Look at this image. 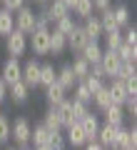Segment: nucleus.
<instances>
[{
	"mask_svg": "<svg viewBox=\"0 0 137 150\" xmlns=\"http://www.w3.org/2000/svg\"><path fill=\"white\" fill-rule=\"evenodd\" d=\"M27 48L32 50L35 58H45V55H50V30L35 28V30L27 35Z\"/></svg>",
	"mask_w": 137,
	"mask_h": 150,
	"instance_id": "nucleus-1",
	"label": "nucleus"
},
{
	"mask_svg": "<svg viewBox=\"0 0 137 150\" xmlns=\"http://www.w3.org/2000/svg\"><path fill=\"white\" fill-rule=\"evenodd\" d=\"M30 133H32V125H30V120H27L25 115H20V118H15L10 123V140L18 148L30 145Z\"/></svg>",
	"mask_w": 137,
	"mask_h": 150,
	"instance_id": "nucleus-2",
	"label": "nucleus"
},
{
	"mask_svg": "<svg viewBox=\"0 0 137 150\" xmlns=\"http://www.w3.org/2000/svg\"><path fill=\"white\" fill-rule=\"evenodd\" d=\"M13 20H15V30H20L22 35H30V33L35 30V10H32L27 3L20 10L13 13Z\"/></svg>",
	"mask_w": 137,
	"mask_h": 150,
	"instance_id": "nucleus-3",
	"label": "nucleus"
},
{
	"mask_svg": "<svg viewBox=\"0 0 137 150\" xmlns=\"http://www.w3.org/2000/svg\"><path fill=\"white\" fill-rule=\"evenodd\" d=\"M5 50L10 58H18L20 60L22 55L27 53V35H22L20 30H13L10 35L5 38Z\"/></svg>",
	"mask_w": 137,
	"mask_h": 150,
	"instance_id": "nucleus-4",
	"label": "nucleus"
},
{
	"mask_svg": "<svg viewBox=\"0 0 137 150\" xmlns=\"http://www.w3.org/2000/svg\"><path fill=\"white\" fill-rule=\"evenodd\" d=\"M22 83H25L27 88H40V63H37L35 58H27L25 63H22Z\"/></svg>",
	"mask_w": 137,
	"mask_h": 150,
	"instance_id": "nucleus-5",
	"label": "nucleus"
},
{
	"mask_svg": "<svg viewBox=\"0 0 137 150\" xmlns=\"http://www.w3.org/2000/svg\"><path fill=\"white\" fill-rule=\"evenodd\" d=\"M0 78L5 80V85L18 83L22 78V63L18 58H8L5 63H3V68H0Z\"/></svg>",
	"mask_w": 137,
	"mask_h": 150,
	"instance_id": "nucleus-6",
	"label": "nucleus"
},
{
	"mask_svg": "<svg viewBox=\"0 0 137 150\" xmlns=\"http://www.w3.org/2000/svg\"><path fill=\"white\" fill-rule=\"evenodd\" d=\"M115 150H137V130L135 128H117V145Z\"/></svg>",
	"mask_w": 137,
	"mask_h": 150,
	"instance_id": "nucleus-7",
	"label": "nucleus"
},
{
	"mask_svg": "<svg viewBox=\"0 0 137 150\" xmlns=\"http://www.w3.org/2000/svg\"><path fill=\"white\" fill-rule=\"evenodd\" d=\"M120 63H122V60L117 58V53H115V50H105V48H102L100 68H102V73H105V78H107V80H112V78H115V73H117V68H120Z\"/></svg>",
	"mask_w": 137,
	"mask_h": 150,
	"instance_id": "nucleus-8",
	"label": "nucleus"
},
{
	"mask_svg": "<svg viewBox=\"0 0 137 150\" xmlns=\"http://www.w3.org/2000/svg\"><path fill=\"white\" fill-rule=\"evenodd\" d=\"M95 140L105 150H115V145H117V128H112V125H107V123H100V130H97Z\"/></svg>",
	"mask_w": 137,
	"mask_h": 150,
	"instance_id": "nucleus-9",
	"label": "nucleus"
},
{
	"mask_svg": "<svg viewBox=\"0 0 137 150\" xmlns=\"http://www.w3.org/2000/svg\"><path fill=\"white\" fill-rule=\"evenodd\" d=\"M82 30L85 35H87L90 43H100V38H102V25H100V18L97 15H90L82 20Z\"/></svg>",
	"mask_w": 137,
	"mask_h": 150,
	"instance_id": "nucleus-10",
	"label": "nucleus"
},
{
	"mask_svg": "<svg viewBox=\"0 0 137 150\" xmlns=\"http://www.w3.org/2000/svg\"><path fill=\"white\" fill-rule=\"evenodd\" d=\"M55 83H58V85L63 88L65 93H70L75 85H77V78H75V73H72V68H70V63H65L63 68L58 70V78H55Z\"/></svg>",
	"mask_w": 137,
	"mask_h": 150,
	"instance_id": "nucleus-11",
	"label": "nucleus"
},
{
	"mask_svg": "<svg viewBox=\"0 0 137 150\" xmlns=\"http://www.w3.org/2000/svg\"><path fill=\"white\" fill-rule=\"evenodd\" d=\"M63 135H65V143L72 145V148H82V145L87 143V138H85V133H82V128H80V123L67 125Z\"/></svg>",
	"mask_w": 137,
	"mask_h": 150,
	"instance_id": "nucleus-12",
	"label": "nucleus"
},
{
	"mask_svg": "<svg viewBox=\"0 0 137 150\" xmlns=\"http://www.w3.org/2000/svg\"><path fill=\"white\" fill-rule=\"evenodd\" d=\"M80 128H82L85 138H87V143H90V140L97 138V130H100V118H97L95 112H87V115L80 120Z\"/></svg>",
	"mask_w": 137,
	"mask_h": 150,
	"instance_id": "nucleus-13",
	"label": "nucleus"
},
{
	"mask_svg": "<svg viewBox=\"0 0 137 150\" xmlns=\"http://www.w3.org/2000/svg\"><path fill=\"white\" fill-rule=\"evenodd\" d=\"M87 43H90V40H87V35H85L82 25H77V28H75V30L67 35V50H72L75 55H77V53H80V50H82Z\"/></svg>",
	"mask_w": 137,
	"mask_h": 150,
	"instance_id": "nucleus-14",
	"label": "nucleus"
},
{
	"mask_svg": "<svg viewBox=\"0 0 137 150\" xmlns=\"http://www.w3.org/2000/svg\"><path fill=\"white\" fill-rule=\"evenodd\" d=\"M105 123L107 125H112V128H122L125 125V110H122V105H115L112 103L110 108H105Z\"/></svg>",
	"mask_w": 137,
	"mask_h": 150,
	"instance_id": "nucleus-15",
	"label": "nucleus"
},
{
	"mask_svg": "<svg viewBox=\"0 0 137 150\" xmlns=\"http://www.w3.org/2000/svg\"><path fill=\"white\" fill-rule=\"evenodd\" d=\"M8 98H10L13 103H18V105H22V103L30 98V88L22 80H18V83H13V85H8Z\"/></svg>",
	"mask_w": 137,
	"mask_h": 150,
	"instance_id": "nucleus-16",
	"label": "nucleus"
},
{
	"mask_svg": "<svg viewBox=\"0 0 137 150\" xmlns=\"http://www.w3.org/2000/svg\"><path fill=\"white\" fill-rule=\"evenodd\" d=\"M65 50H67V38L53 28V30H50V55H53V58H60Z\"/></svg>",
	"mask_w": 137,
	"mask_h": 150,
	"instance_id": "nucleus-17",
	"label": "nucleus"
},
{
	"mask_svg": "<svg viewBox=\"0 0 137 150\" xmlns=\"http://www.w3.org/2000/svg\"><path fill=\"white\" fill-rule=\"evenodd\" d=\"M112 15H115V23H117V28H127L132 23V13H130V5L127 3H120V5H115L112 8Z\"/></svg>",
	"mask_w": 137,
	"mask_h": 150,
	"instance_id": "nucleus-18",
	"label": "nucleus"
},
{
	"mask_svg": "<svg viewBox=\"0 0 137 150\" xmlns=\"http://www.w3.org/2000/svg\"><path fill=\"white\" fill-rule=\"evenodd\" d=\"M45 10H48V15H50V23H58L60 18H65V15H70V10H67V5H65L63 0H50L48 5H45Z\"/></svg>",
	"mask_w": 137,
	"mask_h": 150,
	"instance_id": "nucleus-19",
	"label": "nucleus"
},
{
	"mask_svg": "<svg viewBox=\"0 0 137 150\" xmlns=\"http://www.w3.org/2000/svg\"><path fill=\"white\" fill-rule=\"evenodd\" d=\"M77 55H82L90 65H97V63H100V58H102V45L100 43H87Z\"/></svg>",
	"mask_w": 137,
	"mask_h": 150,
	"instance_id": "nucleus-20",
	"label": "nucleus"
},
{
	"mask_svg": "<svg viewBox=\"0 0 137 150\" xmlns=\"http://www.w3.org/2000/svg\"><path fill=\"white\" fill-rule=\"evenodd\" d=\"M107 90H110V95H112V103H115V105H122V103L127 100V90H125V83H122V80H117V78H112V80H110Z\"/></svg>",
	"mask_w": 137,
	"mask_h": 150,
	"instance_id": "nucleus-21",
	"label": "nucleus"
},
{
	"mask_svg": "<svg viewBox=\"0 0 137 150\" xmlns=\"http://www.w3.org/2000/svg\"><path fill=\"white\" fill-rule=\"evenodd\" d=\"M70 68H72L75 78H77V83H80V80H85V78L90 75V63L82 58V55H75L72 63H70Z\"/></svg>",
	"mask_w": 137,
	"mask_h": 150,
	"instance_id": "nucleus-22",
	"label": "nucleus"
},
{
	"mask_svg": "<svg viewBox=\"0 0 137 150\" xmlns=\"http://www.w3.org/2000/svg\"><path fill=\"white\" fill-rule=\"evenodd\" d=\"M48 140H50V130L45 128V125H42V123L32 125V133H30V143H32V148H35V145H48Z\"/></svg>",
	"mask_w": 137,
	"mask_h": 150,
	"instance_id": "nucleus-23",
	"label": "nucleus"
},
{
	"mask_svg": "<svg viewBox=\"0 0 137 150\" xmlns=\"http://www.w3.org/2000/svg\"><path fill=\"white\" fill-rule=\"evenodd\" d=\"M15 30V20H13V13L0 8V38H8L10 33Z\"/></svg>",
	"mask_w": 137,
	"mask_h": 150,
	"instance_id": "nucleus-24",
	"label": "nucleus"
},
{
	"mask_svg": "<svg viewBox=\"0 0 137 150\" xmlns=\"http://www.w3.org/2000/svg\"><path fill=\"white\" fill-rule=\"evenodd\" d=\"M45 98H48V103L55 108V105H60V103H63L65 98H67V93H65L63 88L58 85V83H53V85H48V88H45Z\"/></svg>",
	"mask_w": 137,
	"mask_h": 150,
	"instance_id": "nucleus-25",
	"label": "nucleus"
},
{
	"mask_svg": "<svg viewBox=\"0 0 137 150\" xmlns=\"http://www.w3.org/2000/svg\"><path fill=\"white\" fill-rule=\"evenodd\" d=\"M55 110H58V115H60V120H63V130L67 128V125H72L75 123V118H72V105H70V100L65 98L60 105H55Z\"/></svg>",
	"mask_w": 137,
	"mask_h": 150,
	"instance_id": "nucleus-26",
	"label": "nucleus"
},
{
	"mask_svg": "<svg viewBox=\"0 0 137 150\" xmlns=\"http://www.w3.org/2000/svg\"><path fill=\"white\" fill-rule=\"evenodd\" d=\"M55 78H58V70L53 68V63H42V65H40V88L53 85Z\"/></svg>",
	"mask_w": 137,
	"mask_h": 150,
	"instance_id": "nucleus-27",
	"label": "nucleus"
},
{
	"mask_svg": "<svg viewBox=\"0 0 137 150\" xmlns=\"http://www.w3.org/2000/svg\"><path fill=\"white\" fill-rule=\"evenodd\" d=\"M70 13H75V18H80V20H85V18L95 15V8H92V0H77L75 3V8Z\"/></svg>",
	"mask_w": 137,
	"mask_h": 150,
	"instance_id": "nucleus-28",
	"label": "nucleus"
},
{
	"mask_svg": "<svg viewBox=\"0 0 137 150\" xmlns=\"http://www.w3.org/2000/svg\"><path fill=\"white\" fill-rule=\"evenodd\" d=\"M115 53H117V58H120L122 63H137V48H132V45H127V43H120L115 48Z\"/></svg>",
	"mask_w": 137,
	"mask_h": 150,
	"instance_id": "nucleus-29",
	"label": "nucleus"
},
{
	"mask_svg": "<svg viewBox=\"0 0 137 150\" xmlns=\"http://www.w3.org/2000/svg\"><path fill=\"white\" fill-rule=\"evenodd\" d=\"M42 125L48 130H63V120H60V115H58V110H55L53 105L48 108V112H45V118H42Z\"/></svg>",
	"mask_w": 137,
	"mask_h": 150,
	"instance_id": "nucleus-30",
	"label": "nucleus"
},
{
	"mask_svg": "<svg viewBox=\"0 0 137 150\" xmlns=\"http://www.w3.org/2000/svg\"><path fill=\"white\" fill-rule=\"evenodd\" d=\"M92 103H95L100 110H105V108H110V105H112V95H110V90H107V85H102L100 90L92 95Z\"/></svg>",
	"mask_w": 137,
	"mask_h": 150,
	"instance_id": "nucleus-31",
	"label": "nucleus"
},
{
	"mask_svg": "<svg viewBox=\"0 0 137 150\" xmlns=\"http://www.w3.org/2000/svg\"><path fill=\"white\" fill-rule=\"evenodd\" d=\"M100 40H105V45H102L105 50H115L117 45L122 43V30H110V33H102V38H100Z\"/></svg>",
	"mask_w": 137,
	"mask_h": 150,
	"instance_id": "nucleus-32",
	"label": "nucleus"
},
{
	"mask_svg": "<svg viewBox=\"0 0 137 150\" xmlns=\"http://www.w3.org/2000/svg\"><path fill=\"white\" fill-rule=\"evenodd\" d=\"M100 25H102V33H110V30H120L115 23V15H112V8H107V10H102L100 15Z\"/></svg>",
	"mask_w": 137,
	"mask_h": 150,
	"instance_id": "nucleus-33",
	"label": "nucleus"
},
{
	"mask_svg": "<svg viewBox=\"0 0 137 150\" xmlns=\"http://www.w3.org/2000/svg\"><path fill=\"white\" fill-rule=\"evenodd\" d=\"M75 28H77V23H75V18H72V15H65V18H60V20L55 23V30H58V33H63L65 38H67L70 33L75 30Z\"/></svg>",
	"mask_w": 137,
	"mask_h": 150,
	"instance_id": "nucleus-34",
	"label": "nucleus"
},
{
	"mask_svg": "<svg viewBox=\"0 0 137 150\" xmlns=\"http://www.w3.org/2000/svg\"><path fill=\"white\" fill-rule=\"evenodd\" d=\"M72 100H80V103H85V105L92 103V93L85 88V83H77V85L72 88Z\"/></svg>",
	"mask_w": 137,
	"mask_h": 150,
	"instance_id": "nucleus-35",
	"label": "nucleus"
},
{
	"mask_svg": "<svg viewBox=\"0 0 137 150\" xmlns=\"http://www.w3.org/2000/svg\"><path fill=\"white\" fill-rule=\"evenodd\" d=\"M48 148H50V150H65V148H67V143H65V135H63V130H50Z\"/></svg>",
	"mask_w": 137,
	"mask_h": 150,
	"instance_id": "nucleus-36",
	"label": "nucleus"
},
{
	"mask_svg": "<svg viewBox=\"0 0 137 150\" xmlns=\"http://www.w3.org/2000/svg\"><path fill=\"white\" fill-rule=\"evenodd\" d=\"M132 75H137L135 63H120V68H117L115 78H117V80H127V78H132Z\"/></svg>",
	"mask_w": 137,
	"mask_h": 150,
	"instance_id": "nucleus-37",
	"label": "nucleus"
},
{
	"mask_svg": "<svg viewBox=\"0 0 137 150\" xmlns=\"http://www.w3.org/2000/svg\"><path fill=\"white\" fill-rule=\"evenodd\" d=\"M70 105H72V118H75V123H80V120L90 112V108L85 105V103H80V100H70Z\"/></svg>",
	"mask_w": 137,
	"mask_h": 150,
	"instance_id": "nucleus-38",
	"label": "nucleus"
},
{
	"mask_svg": "<svg viewBox=\"0 0 137 150\" xmlns=\"http://www.w3.org/2000/svg\"><path fill=\"white\" fill-rule=\"evenodd\" d=\"M10 143V120L5 115H0V145Z\"/></svg>",
	"mask_w": 137,
	"mask_h": 150,
	"instance_id": "nucleus-39",
	"label": "nucleus"
},
{
	"mask_svg": "<svg viewBox=\"0 0 137 150\" xmlns=\"http://www.w3.org/2000/svg\"><path fill=\"white\" fill-rule=\"evenodd\" d=\"M80 83H85V88H87L92 95H95V93L105 85V80H100V78H95V75H87V78H85V80H80Z\"/></svg>",
	"mask_w": 137,
	"mask_h": 150,
	"instance_id": "nucleus-40",
	"label": "nucleus"
},
{
	"mask_svg": "<svg viewBox=\"0 0 137 150\" xmlns=\"http://www.w3.org/2000/svg\"><path fill=\"white\" fill-rule=\"evenodd\" d=\"M122 43L137 48V30H135V25H127L125 28V33H122Z\"/></svg>",
	"mask_w": 137,
	"mask_h": 150,
	"instance_id": "nucleus-41",
	"label": "nucleus"
},
{
	"mask_svg": "<svg viewBox=\"0 0 137 150\" xmlns=\"http://www.w3.org/2000/svg\"><path fill=\"white\" fill-rule=\"evenodd\" d=\"M122 110H125V115H132L135 118L137 115V95H127V100L122 103Z\"/></svg>",
	"mask_w": 137,
	"mask_h": 150,
	"instance_id": "nucleus-42",
	"label": "nucleus"
},
{
	"mask_svg": "<svg viewBox=\"0 0 137 150\" xmlns=\"http://www.w3.org/2000/svg\"><path fill=\"white\" fill-rule=\"evenodd\" d=\"M0 5L5 8V10H10V13H15V10H20V8L25 5V0H0Z\"/></svg>",
	"mask_w": 137,
	"mask_h": 150,
	"instance_id": "nucleus-43",
	"label": "nucleus"
},
{
	"mask_svg": "<svg viewBox=\"0 0 137 150\" xmlns=\"http://www.w3.org/2000/svg\"><path fill=\"white\" fill-rule=\"evenodd\" d=\"M122 83H125L127 95H137V75H132V78H127V80H122Z\"/></svg>",
	"mask_w": 137,
	"mask_h": 150,
	"instance_id": "nucleus-44",
	"label": "nucleus"
},
{
	"mask_svg": "<svg viewBox=\"0 0 137 150\" xmlns=\"http://www.w3.org/2000/svg\"><path fill=\"white\" fill-rule=\"evenodd\" d=\"M92 8H95V13H102L107 8H112V0H92Z\"/></svg>",
	"mask_w": 137,
	"mask_h": 150,
	"instance_id": "nucleus-45",
	"label": "nucleus"
},
{
	"mask_svg": "<svg viewBox=\"0 0 137 150\" xmlns=\"http://www.w3.org/2000/svg\"><path fill=\"white\" fill-rule=\"evenodd\" d=\"M8 100V85H5V80L0 78V103H5Z\"/></svg>",
	"mask_w": 137,
	"mask_h": 150,
	"instance_id": "nucleus-46",
	"label": "nucleus"
},
{
	"mask_svg": "<svg viewBox=\"0 0 137 150\" xmlns=\"http://www.w3.org/2000/svg\"><path fill=\"white\" fill-rule=\"evenodd\" d=\"M82 148H85V150H105L100 143H97V140H90V143H85Z\"/></svg>",
	"mask_w": 137,
	"mask_h": 150,
	"instance_id": "nucleus-47",
	"label": "nucleus"
},
{
	"mask_svg": "<svg viewBox=\"0 0 137 150\" xmlns=\"http://www.w3.org/2000/svg\"><path fill=\"white\" fill-rule=\"evenodd\" d=\"M63 3H65V5H67V10H72V8H75V3H77V0H63Z\"/></svg>",
	"mask_w": 137,
	"mask_h": 150,
	"instance_id": "nucleus-48",
	"label": "nucleus"
},
{
	"mask_svg": "<svg viewBox=\"0 0 137 150\" xmlns=\"http://www.w3.org/2000/svg\"><path fill=\"white\" fill-rule=\"evenodd\" d=\"M32 3H37V5H40V8H42V5H48L50 0H32Z\"/></svg>",
	"mask_w": 137,
	"mask_h": 150,
	"instance_id": "nucleus-49",
	"label": "nucleus"
},
{
	"mask_svg": "<svg viewBox=\"0 0 137 150\" xmlns=\"http://www.w3.org/2000/svg\"><path fill=\"white\" fill-rule=\"evenodd\" d=\"M32 150H50V148H48V145H35Z\"/></svg>",
	"mask_w": 137,
	"mask_h": 150,
	"instance_id": "nucleus-50",
	"label": "nucleus"
},
{
	"mask_svg": "<svg viewBox=\"0 0 137 150\" xmlns=\"http://www.w3.org/2000/svg\"><path fill=\"white\" fill-rule=\"evenodd\" d=\"M18 150H32V148H27V145H25V148H18Z\"/></svg>",
	"mask_w": 137,
	"mask_h": 150,
	"instance_id": "nucleus-51",
	"label": "nucleus"
},
{
	"mask_svg": "<svg viewBox=\"0 0 137 150\" xmlns=\"http://www.w3.org/2000/svg\"><path fill=\"white\" fill-rule=\"evenodd\" d=\"M0 115H3V103H0Z\"/></svg>",
	"mask_w": 137,
	"mask_h": 150,
	"instance_id": "nucleus-52",
	"label": "nucleus"
},
{
	"mask_svg": "<svg viewBox=\"0 0 137 150\" xmlns=\"http://www.w3.org/2000/svg\"><path fill=\"white\" fill-rule=\"evenodd\" d=\"M8 150H18V148H8Z\"/></svg>",
	"mask_w": 137,
	"mask_h": 150,
	"instance_id": "nucleus-53",
	"label": "nucleus"
},
{
	"mask_svg": "<svg viewBox=\"0 0 137 150\" xmlns=\"http://www.w3.org/2000/svg\"><path fill=\"white\" fill-rule=\"evenodd\" d=\"M25 3H27V0H25ZM30 3H32V0H30Z\"/></svg>",
	"mask_w": 137,
	"mask_h": 150,
	"instance_id": "nucleus-54",
	"label": "nucleus"
}]
</instances>
